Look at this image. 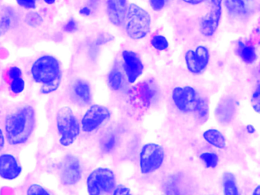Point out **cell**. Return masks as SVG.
Listing matches in <instances>:
<instances>
[{
	"instance_id": "obj_13",
	"label": "cell",
	"mask_w": 260,
	"mask_h": 195,
	"mask_svg": "<svg viewBox=\"0 0 260 195\" xmlns=\"http://www.w3.org/2000/svg\"><path fill=\"white\" fill-rule=\"evenodd\" d=\"M22 172V166L14 155L9 153L0 155V178L13 181L19 178Z\"/></svg>"
},
{
	"instance_id": "obj_37",
	"label": "cell",
	"mask_w": 260,
	"mask_h": 195,
	"mask_svg": "<svg viewBox=\"0 0 260 195\" xmlns=\"http://www.w3.org/2000/svg\"><path fill=\"white\" fill-rule=\"evenodd\" d=\"M260 96V86L259 85L255 89V92H254L253 95H252V101H256L259 99Z\"/></svg>"
},
{
	"instance_id": "obj_4",
	"label": "cell",
	"mask_w": 260,
	"mask_h": 195,
	"mask_svg": "<svg viewBox=\"0 0 260 195\" xmlns=\"http://www.w3.org/2000/svg\"><path fill=\"white\" fill-rule=\"evenodd\" d=\"M57 128L60 143L65 147L71 146L80 135V123L70 107H63L57 112Z\"/></svg>"
},
{
	"instance_id": "obj_36",
	"label": "cell",
	"mask_w": 260,
	"mask_h": 195,
	"mask_svg": "<svg viewBox=\"0 0 260 195\" xmlns=\"http://www.w3.org/2000/svg\"><path fill=\"white\" fill-rule=\"evenodd\" d=\"M80 13L81 15H84V16H89V15H91V9L88 6H85V7H83L80 9Z\"/></svg>"
},
{
	"instance_id": "obj_20",
	"label": "cell",
	"mask_w": 260,
	"mask_h": 195,
	"mask_svg": "<svg viewBox=\"0 0 260 195\" xmlns=\"http://www.w3.org/2000/svg\"><path fill=\"white\" fill-rule=\"evenodd\" d=\"M224 195H240L236 184L235 178L231 173H226L223 179Z\"/></svg>"
},
{
	"instance_id": "obj_3",
	"label": "cell",
	"mask_w": 260,
	"mask_h": 195,
	"mask_svg": "<svg viewBox=\"0 0 260 195\" xmlns=\"http://www.w3.org/2000/svg\"><path fill=\"white\" fill-rule=\"evenodd\" d=\"M126 31L132 39L145 38L151 29V18L147 11L132 3L126 14Z\"/></svg>"
},
{
	"instance_id": "obj_41",
	"label": "cell",
	"mask_w": 260,
	"mask_h": 195,
	"mask_svg": "<svg viewBox=\"0 0 260 195\" xmlns=\"http://www.w3.org/2000/svg\"><path fill=\"white\" fill-rule=\"evenodd\" d=\"M44 1H45L47 4L51 5L54 4V3H55L56 0H44Z\"/></svg>"
},
{
	"instance_id": "obj_11",
	"label": "cell",
	"mask_w": 260,
	"mask_h": 195,
	"mask_svg": "<svg viewBox=\"0 0 260 195\" xmlns=\"http://www.w3.org/2000/svg\"><path fill=\"white\" fill-rule=\"evenodd\" d=\"M211 9L208 15L202 20L200 31L204 36L211 37L218 27L221 16L222 0H211Z\"/></svg>"
},
{
	"instance_id": "obj_1",
	"label": "cell",
	"mask_w": 260,
	"mask_h": 195,
	"mask_svg": "<svg viewBox=\"0 0 260 195\" xmlns=\"http://www.w3.org/2000/svg\"><path fill=\"white\" fill-rule=\"evenodd\" d=\"M36 124V114L31 106L23 107L9 114L5 120L7 140L11 145L23 144L30 138Z\"/></svg>"
},
{
	"instance_id": "obj_30",
	"label": "cell",
	"mask_w": 260,
	"mask_h": 195,
	"mask_svg": "<svg viewBox=\"0 0 260 195\" xmlns=\"http://www.w3.org/2000/svg\"><path fill=\"white\" fill-rule=\"evenodd\" d=\"M8 75L11 79L21 78L22 77V70L18 67H11V68L10 69V70H9Z\"/></svg>"
},
{
	"instance_id": "obj_26",
	"label": "cell",
	"mask_w": 260,
	"mask_h": 195,
	"mask_svg": "<svg viewBox=\"0 0 260 195\" xmlns=\"http://www.w3.org/2000/svg\"><path fill=\"white\" fill-rule=\"evenodd\" d=\"M27 195H51V193L40 184H32L27 189Z\"/></svg>"
},
{
	"instance_id": "obj_18",
	"label": "cell",
	"mask_w": 260,
	"mask_h": 195,
	"mask_svg": "<svg viewBox=\"0 0 260 195\" xmlns=\"http://www.w3.org/2000/svg\"><path fill=\"white\" fill-rule=\"evenodd\" d=\"M204 139L217 149H223L226 147V140L223 134L216 129H209L203 134Z\"/></svg>"
},
{
	"instance_id": "obj_28",
	"label": "cell",
	"mask_w": 260,
	"mask_h": 195,
	"mask_svg": "<svg viewBox=\"0 0 260 195\" xmlns=\"http://www.w3.org/2000/svg\"><path fill=\"white\" fill-rule=\"evenodd\" d=\"M12 25L11 18L8 15H4L0 18V35H4L10 30Z\"/></svg>"
},
{
	"instance_id": "obj_40",
	"label": "cell",
	"mask_w": 260,
	"mask_h": 195,
	"mask_svg": "<svg viewBox=\"0 0 260 195\" xmlns=\"http://www.w3.org/2000/svg\"><path fill=\"white\" fill-rule=\"evenodd\" d=\"M252 195H260V187L258 186L254 190L253 193H252Z\"/></svg>"
},
{
	"instance_id": "obj_2",
	"label": "cell",
	"mask_w": 260,
	"mask_h": 195,
	"mask_svg": "<svg viewBox=\"0 0 260 195\" xmlns=\"http://www.w3.org/2000/svg\"><path fill=\"white\" fill-rule=\"evenodd\" d=\"M31 75L38 83L42 84L41 91L50 94L58 89L62 80L61 67L58 59L51 55L39 57L31 67Z\"/></svg>"
},
{
	"instance_id": "obj_38",
	"label": "cell",
	"mask_w": 260,
	"mask_h": 195,
	"mask_svg": "<svg viewBox=\"0 0 260 195\" xmlns=\"http://www.w3.org/2000/svg\"><path fill=\"white\" fill-rule=\"evenodd\" d=\"M182 1L185 2V3H189V4L197 5L200 4L205 0H182Z\"/></svg>"
},
{
	"instance_id": "obj_29",
	"label": "cell",
	"mask_w": 260,
	"mask_h": 195,
	"mask_svg": "<svg viewBox=\"0 0 260 195\" xmlns=\"http://www.w3.org/2000/svg\"><path fill=\"white\" fill-rule=\"evenodd\" d=\"M168 0H150V6L153 10L160 11L165 7Z\"/></svg>"
},
{
	"instance_id": "obj_24",
	"label": "cell",
	"mask_w": 260,
	"mask_h": 195,
	"mask_svg": "<svg viewBox=\"0 0 260 195\" xmlns=\"http://www.w3.org/2000/svg\"><path fill=\"white\" fill-rule=\"evenodd\" d=\"M151 45L157 50H165L168 48L169 42L162 35H155L151 40Z\"/></svg>"
},
{
	"instance_id": "obj_7",
	"label": "cell",
	"mask_w": 260,
	"mask_h": 195,
	"mask_svg": "<svg viewBox=\"0 0 260 195\" xmlns=\"http://www.w3.org/2000/svg\"><path fill=\"white\" fill-rule=\"evenodd\" d=\"M173 103L184 113L194 112L200 96L191 86L177 87L173 91Z\"/></svg>"
},
{
	"instance_id": "obj_16",
	"label": "cell",
	"mask_w": 260,
	"mask_h": 195,
	"mask_svg": "<svg viewBox=\"0 0 260 195\" xmlns=\"http://www.w3.org/2000/svg\"><path fill=\"white\" fill-rule=\"evenodd\" d=\"M237 53L240 59L246 63H252L256 59L257 55L255 47L251 44H245L243 41H239L237 44Z\"/></svg>"
},
{
	"instance_id": "obj_35",
	"label": "cell",
	"mask_w": 260,
	"mask_h": 195,
	"mask_svg": "<svg viewBox=\"0 0 260 195\" xmlns=\"http://www.w3.org/2000/svg\"><path fill=\"white\" fill-rule=\"evenodd\" d=\"M5 146V137H4V131L0 128V151H2Z\"/></svg>"
},
{
	"instance_id": "obj_19",
	"label": "cell",
	"mask_w": 260,
	"mask_h": 195,
	"mask_svg": "<svg viewBox=\"0 0 260 195\" xmlns=\"http://www.w3.org/2000/svg\"><path fill=\"white\" fill-rule=\"evenodd\" d=\"M138 94L140 95V99L142 101L144 105H150L152 100L156 96V89L154 85L149 81V82H143L140 85Z\"/></svg>"
},
{
	"instance_id": "obj_15",
	"label": "cell",
	"mask_w": 260,
	"mask_h": 195,
	"mask_svg": "<svg viewBox=\"0 0 260 195\" xmlns=\"http://www.w3.org/2000/svg\"><path fill=\"white\" fill-rule=\"evenodd\" d=\"M225 6L229 13L235 16H249L253 12V0H224Z\"/></svg>"
},
{
	"instance_id": "obj_39",
	"label": "cell",
	"mask_w": 260,
	"mask_h": 195,
	"mask_svg": "<svg viewBox=\"0 0 260 195\" xmlns=\"http://www.w3.org/2000/svg\"><path fill=\"white\" fill-rule=\"evenodd\" d=\"M246 129H247L248 133H249L250 134H253V133L255 132V128H254V126H252V125H248V126H246Z\"/></svg>"
},
{
	"instance_id": "obj_12",
	"label": "cell",
	"mask_w": 260,
	"mask_h": 195,
	"mask_svg": "<svg viewBox=\"0 0 260 195\" xmlns=\"http://www.w3.org/2000/svg\"><path fill=\"white\" fill-rule=\"evenodd\" d=\"M124 70L130 83H134L144 72V64L139 55L132 50H124L122 53Z\"/></svg>"
},
{
	"instance_id": "obj_5",
	"label": "cell",
	"mask_w": 260,
	"mask_h": 195,
	"mask_svg": "<svg viewBox=\"0 0 260 195\" xmlns=\"http://www.w3.org/2000/svg\"><path fill=\"white\" fill-rule=\"evenodd\" d=\"M115 185V173L106 168H98L92 171L86 179V187L89 195H102L110 193Z\"/></svg>"
},
{
	"instance_id": "obj_33",
	"label": "cell",
	"mask_w": 260,
	"mask_h": 195,
	"mask_svg": "<svg viewBox=\"0 0 260 195\" xmlns=\"http://www.w3.org/2000/svg\"><path fill=\"white\" fill-rule=\"evenodd\" d=\"M113 195H132L131 193L130 189L127 188L124 186H118L115 190H114Z\"/></svg>"
},
{
	"instance_id": "obj_23",
	"label": "cell",
	"mask_w": 260,
	"mask_h": 195,
	"mask_svg": "<svg viewBox=\"0 0 260 195\" xmlns=\"http://www.w3.org/2000/svg\"><path fill=\"white\" fill-rule=\"evenodd\" d=\"M194 113H196V115L200 120H205L207 117H208V104H207V102H205L203 98L200 97V99H199Z\"/></svg>"
},
{
	"instance_id": "obj_8",
	"label": "cell",
	"mask_w": 260,
	"mask_h": 195,
	"mask_svg": "<svg viewBox=\"0 0 260 195\" xmlns=\"http://www.w3.org/2000/svg\"><path fill=\"white\" fill-rule=\"evenodd\" d=\"M110 117V111L106 107L100 105H92L82 118V129L84 132H92L98 129L102 123Z\"/></svg>"
},
{
	"instance_id": "obj_14",
	"label": "cell",
	"mask_w": 260,
	"mask_h": 195,
	"mask_svg": "<svg viewBox=\"0 0 260 195\" xmlns=\"http://www.w3.org/2000/svg\"><path fill=\"white\" fill-rule=\"evenodd\" d=\"M127 0H108L107 15L109 21L115 26L122 25L127 14Z\"/></svg>"
},
{
	"instance_id": "obj_10",
	"label": "cell",
	"mask_w": 260,
	"mask_h": 195,
	"mask_svg": "<svg viewBox=\"0 0 260 195\" xmlns=\"http://www.w3.org/2000/svg\"><path fill=\"white\" fill-rule=\"evenodd\" d=\"M209 59V50L205 46H199L194 50H188L185 56L187 68L193 74L203 73Z\"/></svg>"
},
{
	"instance_id": "obj_21",
	"label": "cell",
	"mask_w": 260,
	"mask_h": 195,
	"mask_svg": "<svg viewBox=\"0 0 260 195\" xmlns=\"http://www.w3.org/2000/svg\"><path fill=\"white\" fill-rule=\"evenodd\" d=\"M108 80H109V85L112 89L115 90V91L119 90L122 86L123 82V76L121 71H119L117 68H114L109 73Z\"/></svg>"
},
{
	"instance_id": "obj_32",
	"label": "cell",
	"mask_w": 260,
	"mask_h": 195,
	"mask_svg": "<svg viewBox=\"0 0 260 195\" xmlns=\"http://www.w3.org/2000/svg\"><path fill=\"white\" fill-rule=\"evenodd\" d=\"M16 2L25 9H35L36 6V0H16Z\"/></svg>"
},
{
	"instance_id": "obj_34",
	"label": "cell",
	"mask_w": 260,
	"mask_h": 195,
	"mask_svg": "<svg viewBox=\"0 0 260 195\" xmlns=\"http://www.w3.org/2000/svg\"><path fill=\"white\" fill-rule=\"evenodd\" d=\"M115 140L114 137L109 139V141L105 145V148H106V150H110L111 149H112L113 146H115Z\"/></svg>"
},
{
	"instance_id": "obj_25",
	"label": "cell",
	"mask_w": 260,
	"mask_h": 195,
	"mask_svg": "<svg viewBox=\"0 0 260 195\" xmlns=\"http://www.w3.org/2000/svg\"><path fill=\"white\" fill-rule=\"evenodd\" d=\"M42 18L38 12H31L27 14L25 17V21L28 25L31 27H37L42 23Z\"/></svg>"
},
{
	"instance_id": "obj_9",
	"label": "cell",
	"mask_w": 260,
	"mask_h": 195,
	"mask_svg": "<svg viewBox=\"0 0 260 195\" xmlns=\"http://www.w3.org/2000/svg\"><path fill=\"white\" fill-rule=\"evenodd\" d=\"M60 178L65 185H74L81 178L82 170L80 161L74 155H67L60 165Z\"/></svg>"
},
{
	"instance_id": "obj_31",
	"label": "cell",
	"mask_w": 260,
	"mask_h": 195,
	"mask_svg": "<svg viewBox=\"0 0 260 195\" xmlns=\"http://www.w3.org/2000/svg\"><path fill=\"white\" fill-rule=\"evenodd\" d=\"M65 31L72 33V32L76 31L77 30V23L74 18H71L69 21L65 24L64 27Z\"/></svg>"
},
{
	"instance_id": "obj_6",
	"label": "cell",
	"mask_w": 260,
	"mask_h": 195,
	"mask_svg": "<svg viewBox=\"0 0 260 195\" xmlns=\"http://www.w3.org/2000/svg\"><path fill=\"white\" fill-rule=\"evenodd\" d=\"M165 158L164 148L156 143H147L143 146L140 155V166L142 173L149 174L159 169Z\"/></svg>"
},
{
	"instance_id": "obj_17",
	"label": "cell",
	"mask_w": 260,
	"mask_h": 195,
	"mask_svg": "<svg viewBox=\"0 0 260 195\" xmlns=\"http://www.w3.org/2000/svg\"><path fill=\"white\" fill-rule=\"evenodd\" d=\"M74 93L77 99L85 104H89L92 99V93L89 84L86 81L79 79L74 83Z\"/></svg>"
},
{
	"instance_id": "obj_22",
	"label": "cell",
	"mask_w": 260,
	"mask_h": 195,
	"mask_svg": "<svg viewBox=\"0 0 260 195\" xmlns=\"http://www.w3.org/2000/svg\"><path fill=\"white\" fill-rule=\"evenodd\" d=\"M200 158L204 161L207 168L214 169L218 165V156L214 152H204L200 155Z\"/></svg>"
},
{
	"instance_id": "obj_27",
	"label": "cell",
	"mask_w": 260,
	"mask_h": 195,
	"mask_svg": "<svg viewBox=\"0 0 260 195\" xmlns=\"http://www.w3.org/2000/svg\"><path fill=\"white\" fill-rule=\"evenodd\" d=\"M25 82L24 79L21 78H17V79H13L12 81L10 88L11 91L15 94H20L25 89Z\"/></svg>"
}]
</instances>
